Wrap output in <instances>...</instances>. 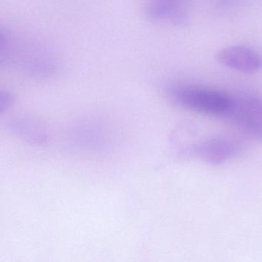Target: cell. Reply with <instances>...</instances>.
Returning a JSON list of instances; mask_svg holds the SVG:
<instances>
[{"mask_svg": "<svg viewBox=\"0 0 262 262\" xmlns=\"http://www.w3.org/2000/svg\"><path fill=\"white\" fill-rule=\"evenodd\" d=\"M216 59L224 67L245 73L254 74L262 69V57L244 46H231L217 52Z\"/></svg>", "mask_w": 262, "mask_h": 262, "instance_id": "5", "label": "cell"}, {"mask_svg": "<svg viewBox=\"0 0 262 262\" xmlns=\"http://www.w3.org/2000/svg\"><path fill=\"white\" fill-rule=\"evenodd\" d=\"M240 142L228 138L207 139L189 148L194 157L211 165H219L237 156L242 151Z\"/></svg>", "mask_w": 262, "mask_h": 262, "instance_id": "4", "label": "cell"}, {"mask_svg": "<svg viewBox=\"0 0 262 262\" xmlns=\"http://www.w3.org/2000/svg\"><path fill=\"white\" fill-rule=\"evenodd\" d=\"M0 62L37 79H49L61 70L57 52L47 41L27 31L3 29L0 35Z\"/></svg>", "mask_w": 262, "mask_h": 262, "instance_id": "1", "label": "cell"}, {"mask_svg": "<svg viewBox=\"0 0 262 262\" xmlns=\"http://www.w3.org/2000/svg\"><path fill=\"white\" fill-rule=\"evenodd\" d=\"M14 102V96L8 91L2 92L0 96V110L1 113L7 111Z\"/></svg>", "mask_w": 262, "mask_h": 262, "instance_id": "8", "label": "cell"}, {"mask_svg": "<svg viewBox=\"0 0 262 262\" xmlns=\"http://www.w3.org/2000/svg\"><path fill=\"white\" fill-rule=\"evenodd\" d=\"M168 94L176 105L210 116H225L231 105V96L205 87L173 85L168 89Z\"/></svg>", "mask_w": 262, "mask_h": 262, "instance_id": "2", "label": "cell"}, {"mask_svg": "<svg viewBox=\"0 0 262 262\" xmlns=\"http://www.w3.org/2000/svg\"><path fill=\"white\" fill-rule=\"evenodd\" d=\"M145 13L150 20L166 25L182 26L188 19L184 0H148Z\"/></svg>", "mask_w": 262, "mask_h": 262, "instance_id": "6", "label": "cell"}, {"mask_svg": "<svg viewBox=\"0 0 262 262\" xmlns=\"http://www.w3.org/2000/svg\"><path fill=\"white\" fill-rule=\"evenodd\" d=\"M225 116L245 133L262 140V98L247 94L231 96Z\"/></svg>", "mask_w": 262, "mask_h": 262, "instance_id": "3", "label": "cell"}, {"mask_svg": "<svg viewBox=\"0 0 262 262\" xmlns=\"http://www.w3.org/2000/svg\"><path fill=\"white\" fill-rule=\"evenodd\" d=\"M9 129L32 145L45 146L49 142V136L42 126L28 118H12L7 123Z\"/></svg>", "mask_w": 262, "mask_h": 262, "instance_id": "7", "label": "cell"}]
</instances>
